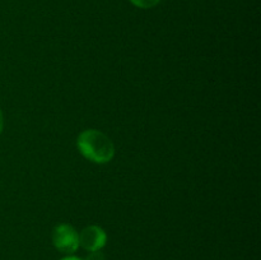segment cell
I'll return each instance as SVG.
<instances>
[{
    "label": "cell",
    "instance_id": "cell-1",
    "mask_svg": "<svg viewBox=\"0 0 261 260\" xmlns=\"http://www.w3.org/2000/svg\"><path fill=\"white\" fill-rule=\"evenodd\" d=\"M78 149L91 162L103 165L109 163L115 155V147L112 140L96 129L84 130L76 139Z\"/></svg>",
    "mask_w": 261,
    "mask_h": 260
},
{
    "label": "cell",
    "instance_id": "cell-2",
    "mask_svg": "<svg viewBox=\"0 0 261 260\" xmlns=\"http://www.w3.org/2000/svg\"><path fill=\"white\" fill-rule=\"evenodd\" d=\"M53 242L60 252L73 254L79 247V235L70 224H58L53 231Z\"/></svg>",
    "mask_w": 261,
    "mask_h": 260
},
{
    "label": "cell",
    "instance_id": "cell-3",
    "mask_svg": "<svg viewBox=\"0 0 261 260\" xmlns=\"http://www.w3.org/2000/svg\"><path fill=\"white\" fill-rule=\"evenodd\" d=\"M107 235L101 227L92 226L86 227L79 233V245L88 251H97L106 245Z\"/></svg>",
    "mask_w": 261,
    "mask_h": 260
},
{
    "label": "cell",
    "instance_id": "cell-4",
    "mask_svg": "<svg viewBox=\"0 0 261 260\" xmlns=\"http://www.w3.org/2000/svg\"><path fill=\"white\" fill-rule=\"evenodd\" d=\"M129 2L138 8H142V9H149V8L155 7L161 0H129Z\"/></svg>",
    "mask_w": 261,
    "mask_h": 260
},
{
    "label": "cell",
    "instance_id": "cell-5",
    "mask_svg": "<svg viewBox=\"0 0 261 260\" xmlns=\"http://www.w3.org/2000/svg\"><path fill=\"white\" fill-rule=\"evenodd\" d=\"M86 260H105V255L102 254L99 250H97V251H91V254L87 256Z\"/></svg>",
    "mask_w": 261,
    "mask_h": 260
},
{
    "label": "cell",
    "instance_id": "cell-6",
    "mask_svg": "<svg viewBox=\"0 0 261 260\" xmlns=\"http://www.w3.org/2000/svg\"><path fill=\"white\" fill-rule=\"evenodd\" d=\"M3 127H4V116H3V112L0 110V134L3 132Z\"/></svg>",
    "mask_w": 261,
    "mask_h": 260
},
{
    "label": "cell",
    "instance_id": "cell-7",
    "mask_svg": "<svg viewBox=\"0 0 261 260\" xmlns=\"http://www.w3.org/2000/svg\"><path fill=\"white\" fill-rule=\"evenodd\" d=\"M61 260H82V259H79V257H76V256H66Z\"/></svg>",
    "mask_w": 261,
    "mask_h": 260
}]
</instances>
